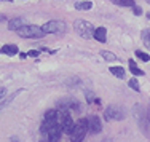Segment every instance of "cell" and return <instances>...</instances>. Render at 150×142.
<instances>
[{
	"label": "cell",
	"mask_w": 150,
	"mask_h": 142,
	"mask_svg": "<svg viewBox=\"0 0 150 142\" xmlns=\"http://www.w3.org/2000/svg\"><path fill=\"white\" fill-rule=\"evenodd\" d=\"M88 129H90V122L88 118H80L77 123H75V128L70 134V142H81L86 136Z\"/></svg>",
	"instance_id": "6da1fadb"
},
{
	"label": "cell",
	"mask_w": 150,
	"mask_h": 142,
	"mask_svg": "<svg viewBox=\"0 0 150 142\" xmlns=\"http://www.w3.org/2000/svg\"><path fill=\"white\" fill-rule=\"evenodd\" d=\"M74 27H75V32H77L81 38H91L93 34H94V26H93L91 23H88V21H85V19L75 21Z\"/></svg>",
	"instance_id": "7a4b0ae2"
},
{
	"label": "cell",
	"mask_w": 150,
	"mask_h": 142,
	"mask_svg": "<svg viewBox=\"0 0 150 142\" xmlns=\"http://www.w3.org/2000/svg\"><path fill=\"white\" fill-rule=\"evenodd\" d=\"M18 35H21V37L24 38H40L45 35V32L42 27L38 26H29V24H26V26H23L21 29H18Z\"/></svg>",
	"instance_id": "3957f363"
},
{
	"label": "cell",
	"mask_w": 150,
	"mask_h": 142,
	"mask_svg": "<svg viewBox=\"0 0 150 142\" xmlns=\"http://www.w3.org/2000/svg\"><path fill=\"white\" fill-rule=\"evenodd\" d=\"M45 34H59V32H64L66 29V24L62 21H48L45 26H42Z\"/></svg>",
	"instance_id": "277c9868"
},
{
	"label": "cell",
	"mask_w": 150,
	"mask_h": 142,
	"mask_svg": "<svg viewBox=\"0 0 150 142\" xmlns=\"http://www.w3.org/2000/svg\"><path fill=\"white\" fill-rule=\"evenodd\" d=\"M104 118L107 120V122H112V120H123L125 118V113L123 110H121L120 107H109V109H105V112H104Z\"/></svg>",
	"instance_id": "5b68a950"
},
{
	"label": "cell",
	"mask_w": 150,
	"mask_h": 142,
	"mask_svg": "<svg viewBox=\"0 0 150 142\" xmlns=\"http://www.w3.org/2000/svg\"><path fill=\"white\" fill-rule=\"evenodd\" d=\"M46 136H48L50 142H59L61 136H62V128H61L59 125H54L51 129L48 131V133H46Z\"/></svg>",
	"instance_id": "8992f818"
},
{
	"label": "cell",
	"mask_w": 150,
	"mask_h": 142,
	"mask_svg": "<svg viewBox=\"0 0 150 142\" xmlns=\"http://www.w3.org/2000/svg\"><path fill=\"white\" fill-rule=\"evenodd\" d=\"M88 122H90V131H91V133H101L102 123H101V120H99L98 117L91 115L90 118H88Z\"/></svg>",
	"instance_id": "52a82bcc"
},
{
	"label": "cell",
	"mask_w": 150,
	"mask_h": 142,
	"mask_svg": "<svg viewBox=\"0 0 150 142\" xmlns=\"http://www.w3.org/2000/svg\"><path fill=\"white\" fill-rule=\"evenodd\" d=\"M75 109V110H78L80 109V105H78V101L77 99H72V97H67V99H62V101L59 102V109Z\"/></svg>",
	"instance_id": "ba28073f"
},
{
	"label": "cell",
	"mask_w": 150,
	"mask_h": 142,
	"mask_svg": "<svg viewBox=\"0 0 150 142\" xmlns=\"http://www.w3.org/2000/svg\"><path fill=\"white\" fill-rule=\"evenodd\" d=\"M93 37H94L98 42H101V43H105L107 42V29L105 27H98V29H94Z\"/></svg>",
	"instance_id": "9c48e42d"
},
{
	"label": "cell",
	"mask_w": 150,
	"mask_h": 142,
	"mask_svg": "<svg viewBox=\"0 0 150 142\" xmlns=\"http://www.w3.org/2000/svg\"><path fill=\"white\" fill-rule=\"evenodd\" d=\"M23 26H26V24H24V19H21V18L11 19V21L8 23V29H10V30H18V29H21Z\"/></svg>",
	"instance_id": "30bf717a"
},
{
	"label": "cell",
	"mask_w": 150,
	"mask_h": 142,
	"mask_svg": "<svg viewBox=\"0 0 150 142\" xmlns=\"http://www.w3.org/2000/svg\"><path fill=\"white\" fill-rule=\"evenodd\" d=\"M61 128H62L64 133H67V134L70 136V134H72V131H74V128H75V123L72 122V117H69V118L64 122V125L61 126Z\"/></svg>",
	"instance_id": "8fae6325"
},
{
	"label": "cell",
	"mask_w": 150,
	"mask_h": 142,
	"mask_svg": "<svg viewBox=\"0 0 150 142\" xmlns=\"http://www.w3.org/2000/svg\"><path fill=\"white\" fill-rule=\"evenodd\" d=\"M2 53H5V54H8V56H15L18 53V47L16 45H5V47L2 48Z\"/></svg>",
	"instance_id": "7c38bea8"
},
{
	"label": "cell",
	"mask_w": 150,
	"mask_h": 142,
	"mask_svg": "<svg viewBox=\"0 0 150 142\" xmlns=\"http://www.w3.org/2000/svg\"><path fill=\"white\" fill-rule=\"evenodd\" d=\"M75 8H77V10H91L93 8V2H90V0L77 2V3H75Z\"/></svg>",
	"instance_id": "4fadbf2b"
},
{
	"label": "cell",
	"mask_w": 150,
	"mask_h": 142,
	"mask_svg": "<svg viewBox=\"0 0 150 142\" xmlns=\"http://www.w3.org/2000/svg\"><path fill=\"white\" fill-rule=\"evenodd\" d=\"M128 64H129V70L133 72V75H144V72H142V70L139 69L137 66H136L134 59H129V61H128Z\"/></svg>",
	"instance_id": "5bb4252c"
},
{
	"label": "cell",
	"mask_w": 150,
	"mask_h": 142,
	"mask_svg": "<svg viewBox=\"0 0 150 142\" xmlns=\"http://www.w3.org/2000/svg\"><path fill=\"white\" fill-rule=\"evenodd\" d=\"M113 5H118V6H134L136 2L134 0H110Z\"/></svg>",
	"instance_id": "9a60e30c"
},
{
	"label": "cell",
	"mask_w": 150,
	"mask_h": 142,
	"mask_svg": "<svg viewBox=\"0 0 150 142\" xmlns=\"http://www.w3.org/2000/svg\"><path fill=\"white\" fill-rule=\"evenodd\" d=\"M110 73L115 77H118V78H125V70L123 67H110Z\"/></svg>",
	"instance_id": "2e32d148"
},
{
	"label": "cell",
	"mask_w": 150,
	"mask_h": 142,
	"mask_svg": "<svg viewBox=\"0 0 150 142\" xmlns=\"http://www.w3.org/2000/svg\"><path fill=\"white\" fill-rule=\"evenodd\" d=\"M142 42H144V45L150 49V29L142 30Z\"/></svg>",
	"instance_id": "e0dca14e"
},
{
	"label": "cell",
	"mask_w": 150,
	"mask_h": 142,
	"mask_svg": "<svg viewBox=\"0 0 150 142\" xmlns=\"http://www.w3.org/2000/svg\"><path fill=\"white\" fill-rule=\"evenodd\" d=\"M101 56L104 59H107V61H117V56L113 54V53H110V51H105V49H104V51H101Z\"/></svg>",
	"instance_id": "ac0fdd59"
},
{
	"label": "cell",
	"mask_w": 150,
	"mask_h": 142,
	"mask_svg": "<svg viewBox=\"0 0 150 142\" xmlns=\"http://www.w3.org/2000/svg\"><path fill=\"white\" fill-rule=\"evenodd\" d=\"M136 56H137L141 61H144V62L150 61V54H147V53H144V51H141V49H137V51H136Z\"/></svg>",
	"instance_id": "d6986e66"
},
{
	"label": "cell",
	"mask_w": 150,
	"mask_h": 142,
	"mask_svg": "<svg viewBox=\"0 0 150 142\" xmlns=\"http://www.w3.org/2000/svg\"><path fill=\"white\" fill-rule=\"evenodd\" d=\"M129 86L133 88V90H136V91L141 90V86H139V81L136 80V78H131V80H129Z\"/></svg>",
	"instance_id": "ffe728a7"
},
{
	"label": "cell",
	"mask_w": 150,
	"mask_h": 142,
	"mask_svg": "<svg viewBox=\"0 0 150 142\" xmlns=\"http://www.w3.org/2000/svg\"><path fill=\"white\" fill-rule=\"evenodd\" d=\"M86 101H88V104H94L96 97H94V94H93L91 91H88V93H86Z\"/></svg>",
	"instance_id": "44dd1931"
},
{
	"label": "cell",
	"mask_w": 150,
	"mask_h": 142,
	"mask_svg": "<svg viewBox=\"0 0 150 142\" xmlns=\"http://www.w3.org/2000/svg\"><path fill=\"white\" fill-rule=\"evenodd\" d=\"M133 11H134V15H136V16L142 15V8H141V6H137V5H134V6H133Z\"/></svg>",
	"instance_id": "7402d4cb"
},
{
	"label": "cell",
	"mask_w": 150,
	"mask_h": 142,
	"mask_svg": "<svg viewBox=\"0 0 150 142\" xmlns=\"http://www.w3.org/2000/svg\"><path fill=\"white\" fill-rule=\"evenodd\" d=\"M27 56H30V58H37V56H38V51H37V49H30V51L27 53Z\"/></svg>",
	"instance_id": "603a6c76"
},
{
	"label": "cell",
	"mask_w": 150,
	"mask_h": 142,
	"mask_svg": "<svg viewBox=\"0 0 150 142\" xmlns=\"http://www.w3.org/2000/svg\"><path fill=\"white\" fill-rule=\"evenodd\" d=\"M5 93H6V90H5V88H0V99H2L3 96H5Z\"/></svg>",
	"instance_id": "cb8c5ba5"
},
{
	"label": "cell",
	"mask_w": 150,
	"mask_h": 142,
	"mask_svg": "<svg viewBox=\"0 0 150 142\" xmlns=\"http://www.w3.org/2000/svg\"><path fill=\"white\" fill-rule=\"evenodd\" d=\"M147 120H149V122H150V107L147 109Z\"/></svg>",
	"instance_id": "d4e9b609"
},
{
	"label": "cell",
	"mask_w": 150,
	"mask_h": 142,
	"mask_svg": "<svg viewBox=\"0 0 150 142\" xmlns=\"http://www.w3.org/2000/svg\"><path fill=\"white\" fill-rule=\"evenodd\" d=\"M13 142H19V141H18V139H16V137H13Z\"/></svg>",
	"instance_id": "484cf974"
},
{
	"label": "cell",
	"mask_w": 150,
	"mask_h": 142,
	"mask_svg": "<svg viewBox=\"0 0 150 142\" xmlns=\"http://www.w3.org/2000/svg\"><path fill=\"white\" fill-rule=\"evenodd\" d=\"M3 19H5V16H0V21H3Z\"/></svg>",
	"instance_id": "4316f807"
},
{
	"label": "cell",
	"mask_w": 150,
	"mask_h": 142,
	"mask_svg": "<svg viewBox=\"0 0 150 142\" xmlns=\"http://www.w3.org/2000/svg\"><path fill=\"white\" fill-rule=\"evenodd\" d=\"M147 18H149V19H150V13H147Z\"/></svg>",
	"instance_id": "83f0119b"
},
{
	"label": "cell",
	"mask_w": 150,
	"mask_h": 142,
	"mask_svg": "<svg viewBox=\"0 0 150 142\" xmlns=\"http://www.w3.org/2000/svg\"><path fill=\"white\" fill-rule=\"evenodd\" d=\"M40 142H46V141H40ZM48 142H50V141H48Z\"/></svg>",
	"instance_id": "f1b7e54d"
},
{
	"label": "cell",
	"mask_w": 150,
	"mask_h": 142,
	"mask_svg": "<svg viewBox=\"0 0 150 142\" xmlns=\"http://www.w3.org/2000/svg\"><path fill=\"white\" fill-rule=\"evenodd\" d=\"M6 2H11V0H6Z\"/></svg>",
	"instance_id": "f546056e"
},
{
	"label": "cell",
	"mask_w": 150,
	"mask_h": 142,
	"mask_svg": "<svg viewBox=\"0 0 150 142\" xmlns=\"http://www.w3.org/2000/svg\"><path fill=\"white\" fill-rule=\"evenodd\" d=\"M147 2H149V3H150V0H147Z\"/></svg>",
	"instance_id": "4dcf8cb0"
},
{
	"label": "cell",
	"mask_w": 150,
	"mask_h": 142,
	"mask_svg": "<svg viewBox=\"0 0 150 142\" xmlns=\"http://www.w3.org/2000/svg\"><path fill=\"white\" fill-rule=\"evenodd\" d=\"M0 53H2V49H0Z\"/></svg>",
	"instance_id": "1f68e13d"
}]
</instances>
